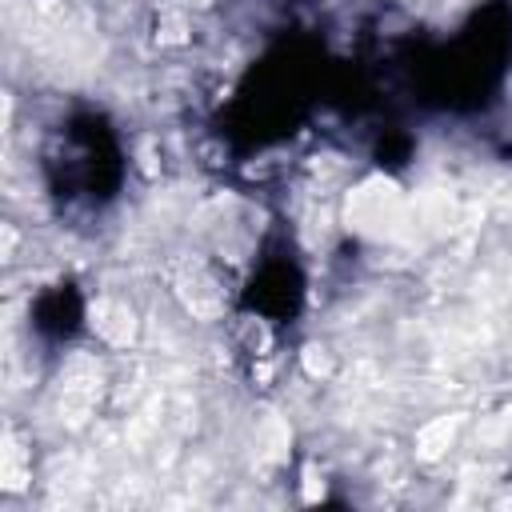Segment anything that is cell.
I'll list each match as a JSON object with an SVG mask.
<instances>
[{"instance_id": "2", "label": "cell", "mask_w": 512, "mask_h": 512, "mask_svg": "<svg viewBox=\"0 0 512 512\" xmlns=\"http://www.w3.org/2000/svg\"><path fill=\"white\" fill-rule=\"evenodd\" d=\"M304 308V272L292 256L284 252H264L252 272L244 276L240 292H236V312L240 320L264 324V328H284L300 316Z\"/></svg>"}, {"instance_id": "3", "label": "cell", "mask_w": 512, "mask_h": 512, "mask_svg": "<svg viewBox=\"0 0 512 512\" xmlns=\"http://www.w3.org/2000/svg\"><path fill=\"white\" fill-rule=\"evenodd\" d=\"M84 324H88V300L72 280L44 284L28 304V328L44 344H68L72 336L84 332Z\"/></svg>"}, {"instance_id": "1", "label": "cell", "mask_w": 512, "mask_h": 512, "mask_svg": "<svg viewBox=\"0 0 512 512\" xmlns=\"http://www.w3.org/2000/svg\"><path fill=\"white\" fill-rule=\"evenodd\" d=\"M48 184L68 204H104L120 192L124 180V152L112 124L96 112H76L60 124L44 152Z\"/></svg>"}]
</instances>
